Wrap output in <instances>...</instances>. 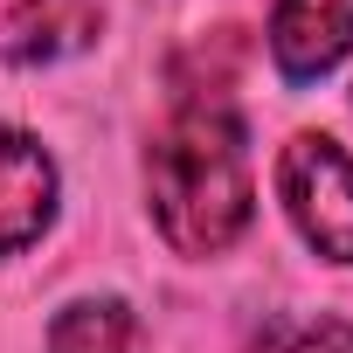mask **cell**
<instances>
[{
    "instance_id": "6da1fadb",
    "label": "cell",
    "mask_w": 353,
    "mask_h": 353,
    "mask_svg": "<svg viewBox=\"0 0 353 353\" xmlns=\"http://www.w3.org/2000/svg\"><path fill=\"white\" fill-rule=\"evenodd\" d=\"M145 188H152V215L173 250L188 256L229 250L250 229V201H256L243 118L222 104H181L145 152Z\"/></svg>"
},
{
    "instance_id": "8992f818",
    "label": "cell",
    "mask_w": 353,
    "mask_h": 353,
    "mask_svg": "<svg viewBox=\"0 0 353 353\" xmlns=\"http://www.w3.org/2000/svg\"><path fill=\"white\" fill-rule=\"evenodd\" d=\"M49 353H132V312L118 298L63 305V319L49 325Z\"/></svg>"
},
{
    "instance_id": "277c9868",
    "label": "cell",
    "mask_w": 353,
    "mask_h": 353,
    "mask_svg": "<svg viewBox=\"0 0 353 353\" xmlns=\"http://www.w3.org/2000/svg\"><path fill=\"white\" fill-rule=\"evenodd\" d=\"M56 215V159L28 139L0 125V256L35 243Z\"/></svg>"
},
{
    "instance_id": "7a4b0ae2",
    "label": "cell",
    "mask_w": 353,
    "mask_h": 353,
    "mask_svg": "<svg viewBox=\"0 0 353 353\" xmlns=\"http://www.w3.org/2000/svg\"><path fill=\"white\" fill-rule=\"evenodd\" d=\"M277 194H284V215L298 222V236L319 256L353 263V159L332 139L298 132L277 152Z\"/></svg>"
},
{
    "instance_id": "5b68a950",
    "label": "cell",
    "mask_w": 353,
    "mask_h": 353,
    "mask_svg": "<svg viewBox=\"0 0 353 353\" xmlns=\"http://www.w3.org/2000/svg\"><path fill=\"white\" fill-rule=\"evenodd\" d=\"M104 28V0H14L0 21V56L8 63H63L90 49Z\"/></svg>"
},
{
    "instance_id": "52a82bcc",
    "label": "cell",
    "mask_w": 353,
    "mask_h": 353,
    "mask_svg": "<svg viewBox=\"0 0 353 353\" xmlns=\"http://www.w3.org/2000/svg\"><path fill=\"white\" fill-rule=\"evenodd\" d=\"M250 353H353V325L346 319H277L263 325Z\"/></svg>"
},
{
    "instance_id": "3957f363",
    "label": "cell",
    "mask_w": 353,
    "mask_h": 353,
    "mask_svg": "<svg viewBox=\"0 0 353 353\" xmlns=\"http://www.w3.org/2000/svg\"><path fill=\"white\" fill-rule=\"evenodd\" d=\"M353 49V0H277L270 14V56L291 83L325 77Z\"/></svg>"
}]
</instances>
